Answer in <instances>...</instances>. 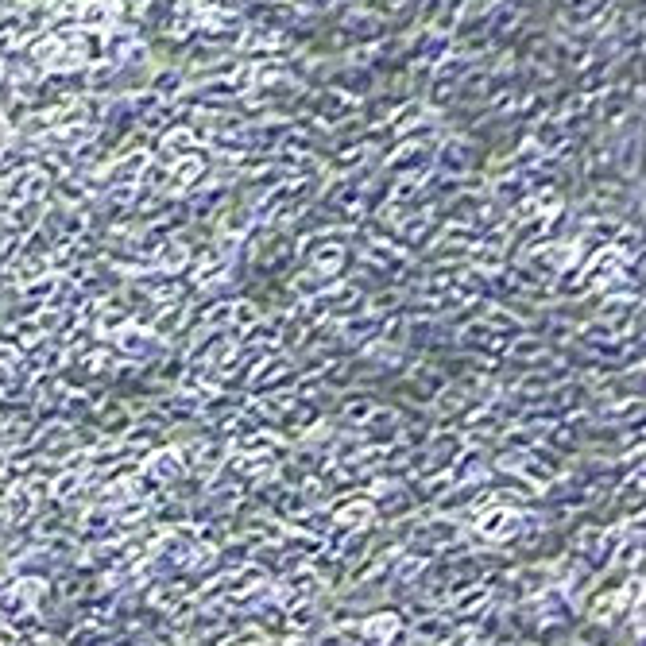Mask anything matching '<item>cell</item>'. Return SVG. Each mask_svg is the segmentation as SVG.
I'll return each mask as SVG.
<instances>
[{"label":"cell","mask_w":646,"mask_h":646,"mask_svg":"<svg viewBox=\"0 0 646 646\" xmlns=\"http://www.w3.org/2000/svg\"><path fill=\"white\" fill-rule=\"evenodd\" d=\"M318 588H322V577L310 569V565H302V569H294L291 577L283 581V592H279V600L294 608V604H310V600H318Z\"/></svg>","instance_id":"obj_6"},{"label":"cell","mask_w":646,"mask_h":646,"mask_svg":"<svg viewBox=\"0 0 646 646\" xmlns=\"http://www.w3.org/2000/svg\"><path fill=\"white\" fill-rule=\"evenodd\" d=\"M422 542L430 550H457V546H465V527L453 519H438V523L422 527Z\"/></svg>","instance_id":"obj_7"},{"label":"cell","mask_w":646,"mask_h":646,"mask_svg":"<svg viewBox=\"0 0 646 646\" xmlns=\"http://www.w3.org/2000/svg\"><path fill=\"white\" fill-rule=\"evenodd\" d=\"M318 646H360L356 639H349V635H341V631H333V635H325Z\"/></svg>","instance_id":"obj_11"},{"label":"cell","mask_w":646,"mask_h":646,"mask_svg":"<svg viewBox=\"0 0 646 646\" xmlns=\"http://www.w3.org/2000/svg\"><path fill=\"white\" fill-rule=\"evenodd\" d=\"M376 503L368 496H349V500L333 503V527L337 530H349V534H360L376 523Z\"/></svg>","instance_id":"obj_4"},{"label":"cell","mask_w":646,"mask_h":646,"mask_svg":"<svg viewBox=\"0 0 646 646\" xmlns=\"http://www.w3.org/2000/svg\"><path fill=\"white\" fill-rule=\"evenodd\" d=\"M476 534L484 542H511L523 534V511L507 503H484L476 515Z\"/></svg>","instance_id":"obj_1"},{"label":"cell","mask_w":646,"mask_h":646,"mask_svg":"<svg viewBox=\"0 0 646 646\" xmlns=\"http://www.w3.org/2000/svg\"><path fill=\"white\" fill-rule=\"evenodd\" d=\"M546 588H554V569L550 565H519V569H511L507 577H503V596L519 608V604H527L534 596H542Z\"/></svg>","instance_id":"obj_2"},{"label":"cell","mask_w":646,"mask_h":646,"mask_svg":"<svg viewBox=\"0 0 646 646\" xmlns=\"http://www.w3.org/2000/svg\"><path fill=\"white\" fill-rule=\"evenodd\" d=\"M403 635V616L399 612H372V616L360 623V646H391Z\"/></svg>","instance_id":"obj_5"},{"label":"cell","mask_w":646,"mask_h":646,"mask_svg":"<svg viewBox=\"0 0 646 646\" xmlns=\"http://www.w3.org/2000/svg\"><path fill=\"white\" fill-rule=\"evenodd\" d=\"M616 500L623 503V507H627V503H635V507L643 503V472H635V484H623V488H619Z\"/></svg>","instance_id":"obj_10"},{"label":"cell","mask_w":646,"mask_h":646,"mask_svg":"<svg viewBox=\"0 0 646 646\" xmlns=\"http://www.w3.org/2000/svg\"><path fill=\"white\" fill-rule=\"evenodd\" d=\"M70 646H105V627H97V623H82V627L70 635Z\"/></svg>","instance_id":"obj_8"},{"label":"cell","mask_w":646,"mask_h":646,"mask_svg":"<svg viewBox=\"0 0 646 646\" xmlns=\"http://www.w3.org/2000/svg\"><path fill=\"white\" fill-rule=\"evenodd\" d=\"M43 581L39 577H20V581H8L0 585V616L4 619H24L43 600Z\"/></svg>","instance_id":"obj_3"},{"label":"cell","mask_w":646,"mask_h":646,"mask_svg":"<svg viewBox=\"0 0 646 646\" xmlns=\"http://www.w3.org/2000/svg\"><path fill=\"white\" fill-rule=\"evenodd\" d=\"M151 472H155L159 480H178V476H182L175 453H167V457H155V469H151Z\"/></svg>","instance_id":"obj_9"}]
</instances>
